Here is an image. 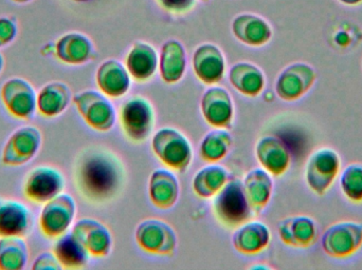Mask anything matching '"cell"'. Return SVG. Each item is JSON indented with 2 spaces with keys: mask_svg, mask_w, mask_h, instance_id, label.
Here are the masks:
<instances>
[{
  "mask_svg": "<svg viewBox=\"0 0 362 270\" xmlns=\"http://www.w3.org/2000/svg\"><path fill=\"white\" fill-rule=\"evenodd\" d=\"M127 180L122 161L104 147H87L74 161V187L93 205L112 203L122 195Z\"/></svg>",
  "mask_w": 362,
  "mask_h": 270,
  "instance_id": "1",
  "label": "cell"
},
{
  "mask_svg": "<svg viewBox=\"0 0 362 270\" xmlns=\"http://www.w3.org/2000/svg\"><path fill=\"white\" fill-rule=\"evenodd\" d=\"M213 214L227 229H236L252 218V209L245 195L244 184L240 180H228L215 195Z\"/></svg>",
  "mask_w": 362,
  "mask_h": 270,
  "instance_id": "2",
  "label": "cell"
},
{
  "mask_svg": "<svg viewBox=\"0 0 362 270\" xmlns=\"http://www.w3.org/2000/svg\"><path fill=\"white\" fill-rule=\"evenodd\" d=\"M341 170V159L332 148H320L308 157L305 180L308 188L318 197H325L335 183Z\"/></svg>",
  "mask_w": 362,
  "mask_h": 270,
  "instance_id": "3",
  "label": "cell"
},
{
  "mask_svg": "<svg viewBox=\"0 0 362 270\" xmlns=\"http://www.w3.org/2000/svg\"><path fill=\"white\" fill-rule=\"evenodd\" d=\"M321 247L329 258L344 260L355 256L362 247V224L342 221L327 227L321 237Z\"/></svg>",
  "mask_w": 362,
  "mask_h": 270,
  "instance_id": "4",
  "label": "cell"
},
{
  "mask_svg": "<svg viewBox=\"0 0 362 270\" xmlns=\"http://www.w3.org/2000/svg\"><path fill=\"white\" fill-rule=\"evenodd\" d=\"M76 214V201L68 193H61L44 204L38 218L40 233L48 240H57L68 233Z\"/></svg>",
  "mask_w": 362,
  "mask_h": 270,
  "instance_id": "5",
  "label": "cell"
},
{
  "mask_svg": "<svg viewBox=\"0 0 362 270\" xmlns=\"http://www.w3.org/2000/svg\"><path fill=\"white\" fill-rule=\"evenodd\" d=\"M156 157L170 169L185 172L192 163L193 151L185 135L173 128L160 129L152 140Z\"/></svg>",
  "mask_w": 362,
  "mask_h": 270,
  "instance_id": "6",
  "label": "cell"
},
{
  "mask_svg": "<svg viewBox=\"0 0 362 270\" xmlns=\"http://www.w3.org/2000/svg\"><path fill=\"white\" fill-rule=\"evenodd\" d=\"M121 128L132 142H144L152 135L155 125V112L152 104L141 97L125 102L120 108Z\"/></svg>",
  "mask_w": 362,
  "mask_h": 270,
  "instance_id": "7",
  "label": "cell"
},
{
  "mask_svg": "<svg viewBox=\"0 0 362 270\" xmlns=\"http://www.w3.org/2000/svg\"><path fill=\"white\" fill-rule=\"evenodd\" d=\"M65 184V176L57 168L36 166L25 176L23 192L28 201L44 205L63 193Z\"/></svg>",
  "mask_w": 362,
  "mask_h": 270,
  "instance_id": "8",
  "label": "cell"
},
{
  "mask_svg": "<svg viewBox=\"0 0 362 270\" xmlns=\"http://www.w3.org/2000/svg\"><path fill=\"white\" fill-rule=\"evenodd\" d=\"M78 114L90 128L100 133L110 131L116 123L114 105L103 93L82 91L72 99Z\"/></svg>",
  "mask_w": 362,
  "mask_h": 270,
  "instance_id": "9",
  "label": "cell"
},
{
  "mask_svg": "<svg viewBox=\"0 0 362 270\" xmlns=\"http://www.w3.org/2000/svg\"><path fill=\"white\" fill-rule=\"evenodd\" d=\"M0 99L8 113L19 121H30L37 111V93L25 78L6 80L0 90Z\"/></svg>",
  "mask_w": 362,
  "mask_h": 270,
  "instance_id": "10",
  "label": "cell"
},
{
  "mask_svg": "<svg viewBox=\"0 0 362 270\" xmlns=\"http://www.w3.org/2000/svg\"><path fill=\"white\" fill-rule=\"evenodd\" d=\"M42 135L35 126H23L15 130L6 140L1 153V161L8 167H21L30 163L42 147Z\"/></svg>",
  "mask_w": 362,
  "mask_h": 270,
  "instance_id": "11",
  "label": "cell"
},
{
  "mask_svg": "<svg viewBox=\"0 0 362 270\" xmlns=\"http://www.w3.org/2000/svg\"><path fill=\"white\" fill-rule=\"evenodd\" d=\"M136 241L142 250L157 256H173L177 246L173 228L155 219L144 221L137 227Z\"/></svg>",
  "mask_w": 362,
  "mask_h": 270,
  "instance_id": "12",
  "label": "cell"
},
{
  "mask_svg": "<svg viewBox=\"0 0 362 270\" xmlns=\"http://www.w3.org/2000/svg\"><path fill=\"white\" fill-rule=\"evenodd\" d=\"M317 80V73L312 66L296 63L288 66L279 75L276 93L282 101L293 103L305 97Z\"/></svg>",
  "mask_w": 362,
  "mask_h": 270,
  "instance_id": "13",
  "label": "cell"
},
{
  "mask_svg": "<svg viewBox=\"0 0 362 270\" xmlns=\"http://www.w3.org/2000/svg\"><path fill=\"white\" fill-rule=\"evenodd\" d=\"M202 113L204 121L217 129H231L233 124L234 107L231 95L226 89L214 87L202 95Z\"/></svg>",
  "mask_w": 362,
  "mask_h": 270,
  "instance_id": "14",
  "label": "cell"
},
{
  "mask_svg": "<svg viewBox=\"0 0 362 270\" xmlns=\"http://www.w3.org/2000/svg\"><path fill=\"white\" fill-rule=\"evenodd\" d=\"M33 228V214L23 202L0 197V238H25Z\"/></svg>",
  "mask_w": 362,
  "mask_h": 270,
  "instance_id": "15",
  "label": "cell"
},
{
  "mask_svg": "<svg viewBox=\"0 0 362 270\" xmlns=\"http://www.w3.org/2000/svg\"><path fill=\"white\" fill-rule=\"evenodd\" d=\"M71 233L84 246L89 256L105 258L112 250V235L107 227L93 219H82L72 227Z\"/></svg>",
  "mask_w": 362,
  "mask_h": 270,
  "instance_id": "16",
  "label": "cell"
},
{
  "mask_svg": "<svg viewBox=\"0 0 362 270\" xmlns=\"http://www.w3.org/2000/svg\"><path fill=\"white\" fill-rule=\"evenodd\" d=\"M281 241L289 247L308 250L318 240V225L306 216H288L278 225Z\"/></svg>",
  "mask_w": 362,
  "mask_h": 270,
  "instance_id": "17",
  "label": "cell"
},
{
  "mask_svg": "<svg viewBox=\"0 0 362 270\" xmlns=\"http://www.w3.org/2000/svg\"><path fill=\"white\" fill-rule=\"evenodd\" d=\"M255 154L262 167L276 178L284 176L291 167V151L278 136L262 137L255 147Z\"/></svg>",
  "mask_w": 362,
  "mask_h": 270,
  "instance_id": "18",
  "label": "cell"
},
{
  "mask_svg": "<svg viewBox=\"0 0 362 270\" xmlns=\"http://www.w3.org/2000/svg\"><path fill=\"white\" fill-rule=\"evenodd\" d=\"M272 240L269 228L261 222H247L236 228L233 246L240 254L255 256L267 250Z\"/></svg>",
  "mask_w": 362,
  "mask_h": 270,
  "instance_id": "19",
  "label": "cell"
},
{
  "mask_svg": "<svg viewBox=\"0 0 362 270\" xmlns=\"http://www.w3.org/2000/svg\"><path fill=\"white\" fill-rule=\"evenodd\" d=\"M72 92L68 85L51 82L37 93V112L45 118H55L63 114L72 102Z\"/></svg>",
  "mask_w": 362,
  "mask_h": 270,
  "instance_id": "20",
  "label": "cell"
},
{
  "mask_svg": "<svg viewBox=\"0 0 362 270\" xmlns=\"http://www.w3.org/2000/svg\"><path fill=\"white\" fill-rule=\"evenodd\" d=\"M245 195L255 216H259L272 200L274 182L265 169H255L245 178Z\"/></svg>",
  "mask_w": 362,
  "mask_h": 270,
  "instance_id": "21",
  "label": "cell"
},
{
  "mask_svg": "<svg viewBox=\"0 0 362 270\" xmlns=\"http://www.w3.org/2000/svg\"><path fill=\"white\" fill-rule=\"evenodd\" d=\"M180 183L176 176L167 169L153 172L148 184L151 202L159 209H170L180 197Z\"/></svg>",
  "mask_w": 362,
  "mask_h": 270,
  "instance_id": "22",
  "label": "cell"
},
{
  "mask_svg": "<svg viewBox=\"0 0 362 270\" xmlns=\"http://www.w3.org/2000/svg\"><path fill=\"white\" fill-rule=\"evenodd\" d=\"M93 52L90 40L80 33L65 34L54 44L55 56L66 65L87 63L93 57Z\"/></svg>",
  "mask_w": 362,
  "mask_h": 270,
  "instance_id": "23",
  "label": "cell"
},
{
  "mask_svg": "<svg viewBox=\"0 0 362 270\" xmlns=\"http://www.w3.org/2000/svg\"><path fill=\"white\" fill-rule=\"evenodd\" d=\"M194 71L197 78L206 85L221 82L225 73V61L216 47L206 44L200 47L194 55Z\"/></svg>",
  "mask_w": 362,
  "mask_h": 270,
  "instance_id": "24",
  "label": "cell"
},
{
  "mask_svg": "<svg viewBox=\"0 0 362 270\" xmlns=\"http://www.w3.org/2000/svg\"><path fill=\"white\" fill-rule=\"evenodd\" d=\"M97 84L106 97H118L127 94L131 87V80L125 68L116 61L104 63L98 70Z\"/></svg>",
  "mask_w": 362,
  "mask_h": 270,
  "instance_id": "25",
  "label": "cell"
},
{
  "mask_svg": "<svg viewBox=\"0 0 362 270\" xmlns=\"http://www.w3.org/2000/svg\"><path fill=\"white\" fill-rule=\"evenodd\" d=\"M55 241L57 242L53 246V252L59 260L62 269L76 270L86 266L89 254L74 237V233H65Z\"/></svg>",
  "mask_w": 362,
  "mask_h": 270,
  "instance_id": "26",
  "label": "cell"
},
{
  "mask_svg": "<svg viewBox=\"0 0 362 270\" xmlns=\"http://www.w3.org/2000/svg\"><path fill=\"white\" fill-rule=\"evenodd\" d=\"M232 86L249 97L261 94L265 87V78L259 68L249 63H238L232 68L229 74Z\"/></svg>",
  "mask_w": 362,
  "mask_h": 270,
  "instance_id": "27",
  "label": "cell"
},
{
  "mask_svg": "<svg viewBox=\"0 0 362 270\" xmlns=\"http://www.w3.org/2000/svg\"><path fill=\"white\" fill-rule=\"evenodd\" d=\"M127 69L137 82H148L157 69V54L152 47L137 44L127 57Z\"/></svg>",
  "mask_w": 362,
  "mask_h": 270,
  "instance_id": "28",
  "label": "cell"
},
{
  "mask_svg": "<svg viewBox=\"0 0 362 270\" xmlns=\"http://www.w3.org/2000/svg\"><path fill=\"white\" fill-rule=\"evenodd\" d=\"M229 180V174L225 168L210 165L200 169L193 178V190L202 199L215 197Z\"/></svg>",
  "mask_w": 362,
  "mask_h": 270,
  "instance_id": "29",
  "label": "cell"
},
{
  "mask_svg": "<svg viewBox=\"0 0 362 270\" xmlns=\"http://www.w3.org/2000/svg\"><path fill=\"white\" fill-rule=\"evenodd\" d=\"M29 262V248L23 238H0V270H21Z\"/></svg>",
  "mask_w": 362,
  "mask_h": 270,
  "instance_id": "30",
  "label": "cell"
},
{
  "mask_svg": "<svg viewBox=\"0 0 362 270\" xmlns=\"http://www.w3.org/2000/svg\"><path fill=\"white\" fill-rule=\"evenodd\" d=\"M185 70V55L177 42H169L163 46L161 54V78L168 84H175L182 78Z\"/></svg>",
  "mask_w": 362,
  "mask_h": 270,
  "instance_id": "31",
  "label": "cell"
},
{
  "mask_svg": "<svg viewBox=\"0 0 362 270\" xmlns=\"http://www.w3.org/2000/svg\"><path fill=\"white\" fill-rule=\"evenodd\" d=\"M232 142V136L225 129L211 131L204 136L200 144V157L206 163H217L227 157Z\"/></svg>",
  "mask_w": 362,
  "mask_h": 270,
  "instance_id": "32",
  "label": "cell"
},
{
  "mask_svg": "<svg viewBox=\"0 0 362 270\" xmlns=\"http://www.w3.org/2000/svg\"><path fill=\"white\" fill-rule=\"evenodd\" d=\"M340 188L344 197L355 205L362 204V164L346 166L340 176Z\"/></svg>",
  "mask_w": 362,
  "mask_h": 270,
  "instance_id": "33",
  "label": "cell"
},
{
  "mask_svg": "<svg viewBox=\"0 0 362 270\" xmlns=\"http://www.w3.org/2000/svg\"><path fill=\"white\" fill-rule=\"evenodd\" d=\"M236 36L245 44L252 46H262L267 44L272 37V30L267 23L261 20H255L250 25L242 23V25H235L234 27Z\"/></svg>",
  "mask_w": 362,
  "mask_h": 270,
  "instance_id": "34",
  "label": "cell"
},
{
  "mask_svg": "<svg viewBox=\"0 0 362 270\" xmlns=\"http://www.w3.org/2000/svg\"><path fill=\"white\" fill-rule=\"evenodd\" d=\"M18 34L17 21L12 17H0V49L8 46L16 39Z\"/></svg>",
  "mask_w": 362,
  "mask_h": 270,
  "instance_id": "35",
  "label": "cell"
},
{
  "mask_svg": "<svg viewBox=\"0 0 362 270\" xmlns=\"http://www.w3.org/2000/svg\"><path fill=\"white\" fill-rule=\"evenodd\" d=\"M32 269L34 270H61V264L55 257L54 252H45L38 254L34 260Z\"/></svg>",
  "mask_w": 362,
  "mask_h": 270,
  "instance_id": "36",
  "label": "cell"
},
{
  "mask_svg": "<svg viewBox=\"0 0 362 270\" xmlns=\"http://www.w3.org/2000/svg\"><path fill=\"white\" fill-rule=\"evenodd\" d=\"M339 1L346 6H357V4H361L362 0H339Z\"/></svg>",
  "mask_w": 362,
  "mask_h": 270,
  "instance_id": "37",
  "label": "cell"
},
{
  "mask_svg": "<svg viewBox=\"0 0 362 270\" xmlns=\"http://www.w3.org/2000/svg\"><path fill=\"white\" fill-rule=\"evenodd\" d=\"M4 55L0 53V74L4 71Z\"/></svg>",
  "mask_w": 362,
  "mask_h": 270,
  "instance_id": "38",
  "label": "cell"
},
{
  "mask_svg": "<svg viewBox=\"0 0 362 270\" xmlns=\"http://www.w3.org/2000/svg\"><path fill=\"white\" fill-rule=\"evenodd\" d=\"M12 1L15 2V4H29V2L33 1V0H12Z\"/></svg>",
  "mask_w": 362,
  "mask_h": 270,
  "instance_id": "39",
  "label": "cell"
},
{
  "mask_svg": "<svg viewBox=\"0 0 362 270\" xmlns=\"http://www.w3.org/2000/svg\"><path fill=\"white\" fill-rule=\"evenodd\" d=\"M251 269H269V267L265 266V265H264V266H262V265H255V266L251 267Z\"/></svg>",
  "mask_w": 362,
  "mask_h": 270,
  "instance_id": "40",
  "label": "cell"
}]
</instances>
